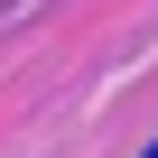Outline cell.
Wrapping results in <instances>:
<instances>
[{
  "mask_svg": "<svg viewBox=\"0 0 158 158\" xmlns=\"http://www.w3.org/2000/svg\"><path fill=\"white\" fill-rule=\"evenodd\" d=\"M149 158H158V149H149Z\"/></svg>",
  "mask_w": 158,
  "mask_h": 158,
  "instance_id": "cell-1",
  "label": "cell"
}]
</instances>
